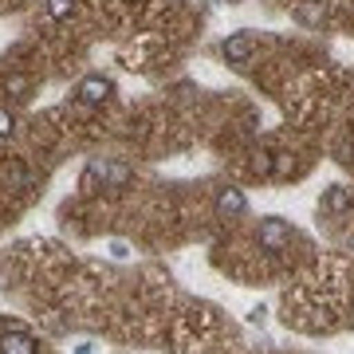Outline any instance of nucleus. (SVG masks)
Wrapping results in <instances>:
<instances>
[{"label":"nucleus","mask_w":354,"mask_h":354,"mask_svg":"<svg viewBox=\"0 0 354 354\" xmlns=\"http://www.w3.org/2000/svg\"><path fill=\"white\" fill-rule=\"evenodd\" d=\"M256 241H260V248H268V252H283V248L291 244V225L283 221V216H264Z\"/></svg>","instance_id":"f257e3e1"},{"label":"nucleus","mask_w":354,"mask_h":354,"mask_svg":"<svg viewBox=\"0 0 354 354\" xmlns=\"http://www.w3.org/2000/svg\"><path fill=\"white\" fill-rule=\"evenodd\" d=\"M221 55H225L232 67H248L256 55V36H248V32H236V36H228L225 44H221Z\"/></svg>","instance_id":"f03ea898"},{"label":"nucleus","mask_w":354,"mask_h":354,"mask_svg":"<svg viewBox=\"0 0 354 354\" xmlns=\"http://www.w3.org/2000/svg\"><path fill=\"white\" fill-rule=\"evenodd\" d=\"M111 91H114V83H111L106 75H87V79L75 87V95H79L83 102H91V106H99V102L111 99Z\"/></svg>","instance_id":"7ed1b4c3"},{"label":"nucleus","mask_w":354,"mask_h":354,"mask_svg":"<svg viewBox=\"0 0 354 354\" xmlns=\"http://www.w3.org/2000/svg\"><path fill=\"white\" fill-rule=\"evenodd\" d=\"M216 213H221V216H244V213H248L244 193L241 189H216Z\"/></svg>","instance_id":"20e7f679"},{"label":"nucleus","mask_w":354,"mask_h":354,"mask_svg":"<svg viewBox=\"0 0 354 354\" xmlns=\"http://www.w3.org/2000/svg\"><path fill=\"white\" fill-rule=\"evenodd\" d=\"M351 205H354V189H342V185H330V189L323 193V201H319V209L335 216V213H346Z\"/></svg>","instance_id":"39448f33"},{"label":"nucleus","mask_w":354,"mask_h":354,"mask_svg":"<svg viewBox=\"0 0 354 354\" xmlns=\"http://www.w3.org/2000/svg\"><path fill=\"white\" fill-rule=\"evenodd\" d=\"M0 351L4 354H36L39 346H36V339H32L28 330H8V335L0 339Z\"/></svg>","instance_id":"423d86ee"},{"label":"nucleus","mask_w":354,"mask_h":354,"mask_svg":"<svg viewBox=\"0 0 354 354\" xmlns=\"http://www.w3.org/2000/svg\"><path fill=\"white\" fill-rule=\"evenodd\" d=\"M295 20H299V24H323V20H327V8H323V4H299V8H295Z\"/></svg>","instance_id":"0eeeda50"},{"label":"nucleus","mask_w":354,"mask_h":354,"mask_svg":"<svg viewBox=\"0 0 354 354\" xmlns=\"http://www.w3.org/2000/svg\"><path fill=\"white\" fill-rule=\"evenodd\" d=\"M99 181L106 185V162H91L87 169H83V189L91 193L95 185H99Z\"/></svg>","instance_id":"6e6552de"},{"label":"nucleus","mask_w":354,"mask_h":354,"mask_svg":"<svg viewBox=\"0 0 354 354\" xmlns=\"http://www.w3.org/2000/svg\"><path fill=\"white\" fill-rule=\"evenodd\" d=\"M130 181V165H106V185L111 189H122Z\"/></svg>","instance_id":"1a4fd4ad"},{"label":"nucleus","mask_w":354,"mask_h":354,"mask_svg":"<svg viewBox=\"0 0 354 354\" xmlns=\"http://www.w3.org/2000/svg\"><path fill=\"white\" fill-rule=\"evenodd\" d=\"M256 162H252V169L260 177H272V169H276V153H268V150H260V153H252Z\"/></svg>","instance_id":"9d476101"},{"label":"nucleus","mask_w":354,"mask_h":354,"mask_svg":"<svg viewBox=\"0 0 354 354\" xmlns=\"http://www.w3.org/2000/svg\"><path fill=\"white\" fill-rule=\"evenodd\" d=\"M71 4H75V0H48L51 20H67V16H71Z\"/></svg>","instance_id":"9b49d317"},{"label":"nucleus","mask_w":354,"mask_h":354,"mask_svg":"<svg viewBox=\"0 0 354 354\" xmlns=\"http://www.w3.org/2000/svg\"><path fill=\"white\" fill-rule=\"evenodd\" d=\"M291 169H295V158H291V153H276V169H272V177H291Z\"/></svg>","instance_id":"f8f14e48"},{"label":"nucleus","mask_w":354,"mask_h":354,"mask_svg":"<svg viewBox=\"0 0 354 354\" xmlns=\"http://www.w3.org/2000/svg\"><path fill=\"white\" fill-rule=\"evenodd\" d=\"M12 130H16L12 114H8V111H0V138H8V134H12Z\"/></svg>","instance_id":"ddd939ff"},{"label":"nucleus","mask_w":354,"mask_h":354,"mask_svg":"<svg viewBox=\"0 0 354 354\" xmlns=\"http://www.w3.org/2000/svg\"><path fill=\"white\" fill-rule=\"evenodd\" d=\"M8 91H12V95H20V91H28V79H24V75H12V79H8Z\"/></svg>","instance_id":"4468645a"}]
</instances>
